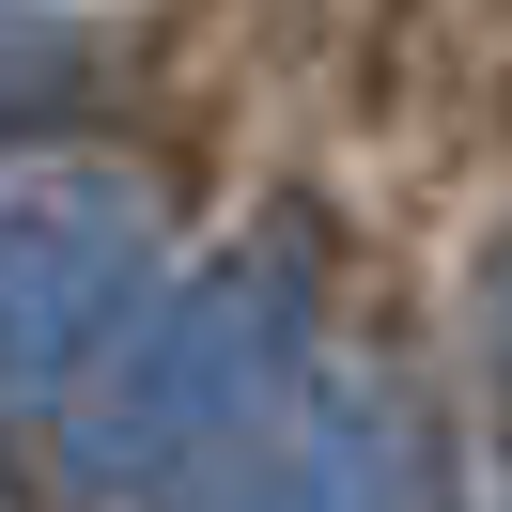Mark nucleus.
Here are the masks:
<instances>
[{
    "label": "nucleus",
    "instance_id": "1",
    "mask_svg": "<svg viewBox=\"0 0 512 512\" xmlns=\"http://www.w3.org/2000/svg\"><path fill=\"white\" fill-rule=\"evenodd\" d=\"M140 280V233L109 187H16L0 218V373H47L63 342H94Z\"/></svg>",
    "mask_w": 512,
    "mask_h": 512
}]
</instances>
